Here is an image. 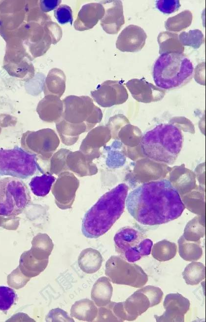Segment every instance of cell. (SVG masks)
Instances as JSON below:
<instances>
[{"label":"cell","mask_w":206,"mask_h":322,"mask_svg":"<svg viewBox=\"0 0 206 322\" xmlns=\"http://www.w3.org/2000/svg\"><path fill=\"white\" fill-rule=\"evenodd\" d=\"M125 205L134 219L150 226L177 218L185 208L177 189L165 179L144 183L132 190Z\"/></svg>","instance_id":"obj_1"},{"label":"cell","mask_w":206,"mask_h":322,"mask_svg":"<svg viewBox=\"0 0 206 322\" xmlns=\"http://www.w3.org/2000/svg\"><path fill=\"white\" fill-rule=\"evenodd\" d=\"M63 103V112L56 128L61 142L70 146L77 142L81 134L88 132L100 123L103 114L88 96L69 95Z\"/></svg>","instance_id":"obj_2"},{"label":"cell","mask_w":206,"mask_h":322,"mask_svg":"<svg viewBox=\"0 0 206 322\" xmlns=\"http://www.w3.org/2000/svg\"><path fill=\"white\" fill-rule=\"evenodd\" d=\"M128 190L126 184L120 183L100 198L83 218L84 236L96 239L111 228L124 212Z\"/></svg>","instance_id":"obj_3"},{"label":"cell","mask_w":206,"mask_h":322,"mask_svg":"<svg viewBox=\"0 0 206 322\" xmlns=\"http://www.w3.org/2000/svg\"><path fill=\"white\" fill-rule=\"evenodd\" d=\"M183 141L181 131L176 126L170 123L161 124L142 137L140 149L149 159L172 165L181 150Z\"/></svg>","instance_id":"obj_4"},{"label":"cell","mask_w":206,"mask_h":322,"mask_svg":"<svg viewBox=\"0 0 206 322\" xmlns=\"http://www.w3.org/2000/svg\"><path fill=\"white\" fill-rule=\"evenodd\" d=\"M194 68L190 60L183 54L161 55L153 69V78L156 86L164 90L183 86L192 78Z\"/></svg>","instance_id":"obj_5"},{"label":"cell","mask_w":206,"mask_h":322,"mask_svg":"<svg viewBox=\"0 0 206 322\" xmlns=\"http://www.w3.org/2000/svg\"><path fill=\"white\" fill-rule=\"evenodd\" d=\"M163 296L160 288L146 286L136 291L126 301L115 302L113 311L120 322L132 321L149 308L159 304Z\"/></svg>","instance_id":"obj_6"},{"label":"cell","mask_w":206,"mask_h":322,"mask_svg":"<svg viewBox=\"0 0 206 322\" xmlns=\"http://www.w3.org/2000/svg\"><path fill=\"white\" fill-rule=\"evenodd\" d=\"M31 201L27 185L15 177L0 179V215L16 216Z\"/></svg>","instance_id":"obj_7"},{"label":"cell","mask_w":206,"mask_h":322,"mask_svg":"<svg viewBox=\"0 0 206 322\" xmlns=\"http://www.w3.org/2000/svg\"><path fill=\"white\" fill-rule=\"evenodd\" d=\"M116 251L128 262H135L150 254L152 241L137 228L127 226L120 229L114 237Z\"/></svg>","instance_id":"obj_8"},{"label":"cell","mask_w":206,"mask_h":322,"mask_svg":"<svg viewBox=\"0 0 206 322\" xmlns=\"http://www.w3.org/2000/svg\"><path fill=\"white\" fill-rule=\"evenodd\" d=\"M42 170L36 157L18 147L12 149L0 148V177L10 176L27 179Z\"/></svg>","instance_id":"obj_9"},{"label":"cell","mask_w":206,"mask_h":322,"mask_svg":"<svg viewBox=\"0 0 206 322\" xmlns=\"http://www.w3.org/2000/svg\"><path fill=\"white\" fill-rule=\"evenodd\" d=\"M105 274L112 283L134 287H141L148 281V276L141 267L129 263L120 256H111L105 264Z\"/></svg>","instance_id":"obj_10"},{"label":"cell","mask_w":206,"mask_h":322,"mask_svg":"<svg viewBox=\"0 0 206 322\" xmlns=\"http://www.w3.org/2000/svg\"><path fill=\"white\" fill-rule=\"evenodd\" d=\"M20 142L25 151L42 160L48 161L59 146L60 140L54 130L44 128L26 131L23 134Z\"/></svg>","instance_id":"obj_11"},{"label":"cell","mask_w":206,"mask_h":322,"mask_svg":"<svg viewBox=\"0 0 206 322\" xmlns=\"http://www.w3.org/2000/svg\"><path fill=\"white\" fill-rule=\"evenodd\" d=\"M90 93L93 100L103 107L122 104L128 98L127 90L119 80H107Z\"/></svg>","instance_id":"obj_12"},{"label":"cell","mask_w":206,"mask_h":322,"mask_svg":"<svg viewBox=\"0 0 206 322\" xmlns=\"http://www.w3.org/2000/svg\"><path fill=\"white\" fill-rule=\"evenodd\" d=\"M58 176L52 187L55 203L62 210L70 209L74 201L79 180L69 171L62 172Z\"/></svg>","instance_id":"obj_13"},{"label":"cell","mask_w":206,"mask_h":322,"mask_svg":"<svg viewBox=\"0 0 206 322\" xmlns=\"http://www.w3.org/2000/svg\"><path fill=\"white\" fill-rule=\"evenodd\" d=\"M165 309L161 316L154 315L157 322H184V316L189 310V300L178 293L167 294L163 303Z\"/></svg>","instance_id":"obj_14"},{"label":"cell","mask_w":206,"mask_h":322,"mask_svg":"<svg viewBox=\"0 0 206 322\" xmlns=\"http://www.w3.org/2000/svg\"><path fill=\"white\" fill-rule=\"evenodd\" d=\"M126 85L133 98L138 102L150 103L160 101L165 95V90L144 78H133L128 81Z\"/></svg>","instance_id":"obj_15"},{"label":"cell","mask_w":206,"mask_h":322,"mask_svg":"<svg viewBox=\"0 0 206 322\" xmlns=\"http://www.w3.org/2000/svg\"><path fill=\"white\" fill-rule=\"evenodd\" d=\"M100 3L104 9L101 25L107 34H117L125 24L123 4L119 0H103Z\"/></svg>","instance_id":"obj_16"},{"label":"cell","mask_w":206,"mask_h":322,"mask_svg":"<svg viewBox=\"0 0 206 322\" xmlns=\"http://www.w3.org/2000/svg\"><path fill=\"white\" fill-rule=\"evenodd\" d=\"M146 38L147 34L142 28L130 25L119 35L116 47L122 52H137L144 47Z\"/></svg>","instance_id":"obj_17"},{"label":"cell","mask_w":206,"mask_h":322,"mask_svg":"<svg viewBox=\"0 0 206 322\" xmlns=\"http://www.w3.org/2000/svg\"><path fill=\"white\" fill-rule=\"evenodd\" d=\"M110 129L106 125L93 128L82 140L79 150L94 159L100 156L99 149L111 139Z\"/></svg>","instance_id":"obj_18"},{"label":"cell","mask_w":206,"mask_h":322,"mask_svg":"<svg viewBox=\"0 0 206 322\" xmlns=\"http://www.w3.org/2000/svg\"><path fill=\"white\" fill-rule=\"evenodd\" d=\"M93 160L80 150H69L66 158V170L80 177L94 175L98 169Z\"/></svg>","instance_id":"obj_19"},{"label":"cell","mask_w":206,"mask_h":322,"mask_svg":"<svg viewBox=\"0 0 206 322\" xmlns=\"http://www.w3.org/2000/svg\"><path fill=\"white\" fill-rule=\"evenodd\" d=\"M104 9L100 2L89 3L83 5L78 13L73 26L78 31L93 28L103 17Z\"/></svg>","instance_id":"obj_20"},{"label":"cell","mask_w":206,"mask_h":322,"mask_svg":"<svg viewBox=\"0 0 206 322\" xmlns=\"http://www.w3.org/2000/svg\"><path fill=\"white\" fill-rule=\"evenodd\" d=\"M63 101L60 98L48 95L41 100L37 107L40 118L45 122L56 123L61 118L63 112Z\"/></svg>","instance_id":"obj_21"},{"label":"cell","mask_w":206,"mask_h":322,"mask_svg":"<svg viewBox=\"0 0 206 322\" xmlns=\"http://www.w3.org/2000/svg\"><path fill=\"white\" fill-rule=\"evenodd\" d=\"M48 261L49 259H36L29 250L21 254L18 266L25 276L31 278L38 276L43 271L48 265Z\"/></svg>","instance_id":"obj_22"},{"label":"cell","mask_w":206,"mask_h":322,"mask_svg":"<svg viewBox=\"0 0 206 322\" xmlns=\"http://www.w3.org/2000/svg\"><path fill=\"white\" fill-rule=\"evenodd\" d=\"M113 287L109 279L106 277H102L96 281L93 286L91 298L97 306H105L110 302Z\"/></svg>","instance_id":"obj_23"},{"label":"cell","mask_w":206,"mask_h":322,"mask_svg":"<svg viewBox=\"0 0 206 322\" xmlns=\"http://www.w3.org/2000/svg\"><path fill=\"white\" fill-rule=\"evenodd\" d=\"M103 261L100 252L92 248L83 250L78 258V264L80 269L87 274H92L98 271Z\"/></svg>","instance_id":"obj_24"},{"label":"cell","mask_w":206,"mask_h":322,"mask_svg":"<svg viewBox=\"0 0 206 322\" xmlns=\"http://www.w3.org/2000/svg\"><path fill=\"white\" fill-rule=\"evenodd\" d=\"M66 76L62 70L57 68L52 69L49 72L44 84L45 94L60 98L66 90Z\"/></svg>","instance_id":"obj_25"},{"label":"cell","mask_w":206,"mask_h":322,"mask_svg":"<svg viewBox=\"0 0 206 322\" xmlns=\"http://www.w3.org/2000/svg\"><path fill=\"white\" fill-rule=\"evenodd\" d=\"M111 137L120 140L122 145L133 147L140 143L142 133L139 128L129 122L123 124L112 134Z\"/></svg>","instance_id":"obj_26"},{"label":"cell","mask_w":206,"mask_h":322,"mask_svg":"<svg viewBox=\"0 0 206 322\" xmlns=\"http://www.w3.org/2000/svg\"><path fill=\"white\" fill-rule=\"evenodd\" d=\"M160 55L169 53L183 54L184 47L181 44L178 35L166 31L161 32L158 37Z\"/></svg>","instance_id":"obj_27"},{"label":"cell","mask_w":206,"mask_h":322,"mask_svg":"<svg viewBox=\"0 0 206 322\" xmlns=\"http://www.w3.org/2000/svg\"><path fill=\"white\" fill-rule=\"evenodd\" d=\"M97 314L98 309L94 302L88 299L76 301L70 309L71 317L86 322L93 321Z\"/></svg>","instance_id":"obj_28"},{"label":"cell","mask_w":206,"mask_h":322,"mask_svg":"<svg viewBox=\"0 0 206 322\" xmlns=\"http://www.w3.org/2000/svg\"><path fill=\"white\" fill-rule=\"evenodd\" d=\"M31 243L32 247L29 250L35 258L39 260L49 259L54 244L47 234H37L33 238Z\"/></svg>","instance_id":"obj_29"},{"label":"cell","mask_w":206,"mask_h":322,"mask_svg":"<svg viewBox=\"0 0 206 322\" xmlns=\"http://www.w3.org/2000/svg\"><path fill=\"white\" fill-rule=\"evenodd\" d=\"M56 178L49 172L40 176L33 177L29 183L32 192L35 195L43 197L50 192Z\"/></svg>","instance_id":"obj_30"},{"label":"cell","mask_w":206,"mask_h":322,"mask_svg":"<svg viewBox=\"0 0 206 322\" xmlns=\"http://www.w3.org/2000/svg\"><path fill=\"white\" fill-rule=\"evenodd\" d=\"M179 254L186 261H194L199 260L203 255L200 241L190 243L182 236L178 240Z\"/></svg>","instance_id":"obj_31"},{"label":"cell","mask_w":206,"mask_h":322,"mask_svg":"<svg viewBox=\"0 0 206 322\" xmlns=\"http://www.w3.org/2000/svg\"><path fill=\"white\" fill-rule=\"evenodd\" d=\"M182 275L187 285H198L205 279V266L200 262L192 261L186 266Z\"/></svg>","instance_id":"obj_32"},{"label":"cell","mask_w":206,"mask_h":322,"mask_svg":"<svg viewBox=\"0 0 206 322\" xmlns=\"http://www.w3.org/2000/svg\"><path fill=\"white\" fill-rule=\"evenodd\" d=\"M192 19V12L189 10H185L174 16L169 18L165 23V27L170 32H179L189 27Z\"/></svg>","instance_id":"obj_33"},{"label":"cell","mask_w":206,"mask_h":322,"mask_svg":"<svg viewBox=\"0 0 206 322\" xmlns=\"http://www.w3.org/2000/svg\"><path fill=\"white\" fill-rule=\"evenodd\" d=\"M177 251V247L175 243L167 240H163L154 244L152 255L159 261H166L173 258Z\"/></svg>","instance_id":"obj_34"},{"label":"cell","mask_w":206,"mask_h":322,"mask_svg":"<svg viewBox=\"0 0 206 322\" xmlns=\"http://www.w3.org/2000/svg\"><path fill=\"white\" fill-rule=\"evenodd\" d=\"M178 38L183 46H191L194 49L199 48L205 42L204 34L199 29L191 30L188 32H183L179 35Z\"/></svg>","instance_id":"obj_35"},{"label":"cell","mask_w":206,"mask_h":322,"mask_svg":"<svg viewBox=\"0 0 206 322\" xmlns=\"http://www.w3.org/2000/svg\"><path fill=\"white\" fill-rule=\"evenodd\" d=\"M69 151L66 148H61L53 154L50 159L49 173L58 176L67 171L66 158Z\"/></svg>","instance_id":"obj_36"},{"label":"cell","mask_w":206,"mask_h":322,"mask_svg":"<svg viewBox=\"0 0 206 322\" xmlns=\"http://www.w3.org/2000/svg\"><path fill=\"white\" fill-rule=\"evenodd\" d=\"M205 234V227L200 223L199 218L196 217L188 223L185 228L184 235L188 241H197Z\"/></svg>","instance_id":"obj_37"},{"label":"cell","mask_w":206,"mask_h":322,"mask_svg":"<svg viewBox=\"0 0 206 322\" xmlns=\"http://www.w3.org/2000/svg\"><path fill=\"white\" fill-rule=\"evenodd\" d=\"M17 299V295L12 288L0 286V310L5 313Z\"/></svg>","instance_id":"obj_38"},{"label":"cell","mask_w":206,"mask_h":322,"mask_svg":"<svg viewBox=\"0 0 206 322\" xmlns=\"http://www.w3.org/2000/svg\"><path fill=\"white\" fill-rule=\"evenodd\" d=\"M30 279L25 276L18 266L8 275L7 283L10 286L19 289L24 286Z\"/></svg>","instance_id":"obj_39"},{"label":"cell","mask_w":206,"mask_h":322,"mask_svg":"<svg viewBox=\"0 0 206 322\" xmlns=\"http://www.w3.org/2000/svg\"><path fill=\"white\" fill-rule=\"evenodd\" d=\"M54 13L55 17L60 24L64 25L69 23L72 25V12L69 6L66 4L60 5L54 10Z\"/></svg>","instance_id":"obj_40"},{"label":"cell","mask_w":206,"mask_h":322,"mask_svg":"<svg viewBox=\"0 0 206 322\" xmlns=\"http://www.w3.org/2000/svg\"><path fill=\"white\" fill-rule=\"evenodd\" d=\"M114 302H110L105 306L100 307L98 310L97 322H120L113 311Z\"/></svg>","instance_id":"obj_41"},{"label":"cell","mask_w":206,"mask_h":322,"mask_svg":"<svg viewBox=\"0 0 206 322\" xmlns=\"http://www.w3.org/2000/svg\"><path fill=\"white\" fill-rule=\"evenodd\" d=\"M181 4L179 0H156V7L161 12L164 14H171L177 11Z\"/></svg>","instance_id":"obj_42"},{"label":"cell","mask_w":206,"mask_h":322,"mask_svg":"<svg viewBox=\"0 0 206 322\" xmlns=\"http://www.w3.org/2000/svg\"><path fill=\"white\" fill-rule=\"evenodd\" d=\"M47 322H74L67 312L59 308L51 310L47 315Z\"/></svg>","instance_id":"obj_43"},{"label":"cell","mask_w":206,"mask_h":322,"mask_svg":"<svg viewBox=\"0 0 206 322\" xmlns=\"http://www.w3.org/2000/svg\"><path fill=\"white\" fill-rule=\"evenodd\" d=\"M170 123L172 124L178 128L180 130L184 132L195 133L194 125L192 122L185 117H174L172 118L169 121Z\"/></svg>","instance_id":"obj_44"},{"label":"cell","mask_w":206,"mask_h":322,"mask_svg":"<svg viewBox=\"0 0 206 322\" xmlns=\"http://www.w3.org/2000/svg\"><path fill=\"white\" fill-rule=\"evenodd\" d=\"M125 161V157L123 152L112 151L108 155L107 164L108 167L114 168L123 165Z\"/></svg>","instance_id":"obj_45"},{"label":"cell","mask_w":206,"mask_h":322,"mask_svg":"<svg viewBox=\"0 0 206 322\" xmlns=\"http://www.w3.org/2000/svg\"><path fill=\"white\" fill-rule=\"evenodd\" d=\"M20 218L17 216H5L0 215V226L6 229L14 230L19 224Z\"/></svg>","instance_id":"obj_46"},{"label":"cell","mask_w":206,"mask_h":322,"mask_svg":"<svg viewBox=\"0 0 206 322\" xmlns=\"http://www.w3.org/2000/svg\"><path fill=\"white\" fill-rule=\"evenodd\" d=\"M61 2L60 0H41L39 1V5L42 12H48L55 9Z\"/></svg>","instance_id":"obj_47"},{"label":"cell","mask_w":206,"mask_h":322,"mask_svg":"<svg viewBox=\"0 0 206 322\" xmlns=\"http://www.w3.org/2000/svg\"><path fill=\"white\" fill-rule=\"evenodd\" d=\"M1 128L0 127V134L1 133Z\"/></svg>","instance_id":"obj_48"}]
</instances>
